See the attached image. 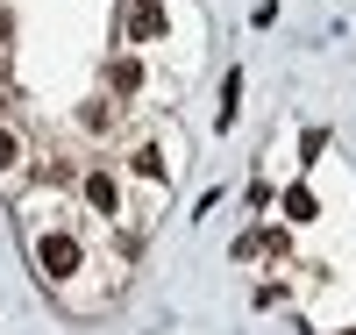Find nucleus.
<instances>
[{
	"mask_svg": "<svg viewBox=\"0 0 356 335\" xmlns=\"http://www.w3.org/2000/svg\"><path fill=\"white\" fill-rule=\"evenodd\" d=\"M285 215H292V221H307V215H314V193H307V186H292V193H285Z\"/></svg>",
	"mask_w": 356,
	"mask_h": 335,
	"instance_id": "7",
	"label": "nucleus"
},
{
	"mask_svg": "<svg viewBox=\"0 0 356 335\" xmlns=\"http://www.w3.org/2000/svg\"><path fill=\"white\" fill-rule=\"evenodd\" d=\"M79 186H86V200H93L100 215H114V207H122V186H114V171H86Z\"/></svg>",
	"mask_w": 356,
	"mask_h": 335,
	"instance_id": "3",
	"label": "nucleus"
},
{
	"mask_svg": "<svg viewBox=\"0 0 356 335\" xmlns=\"http://www.w3.org/2000/svg\"><path fill=\"white\" fill-rule=\"evenodd\" d=\"M86 221H36V271L50 279V293L65 299V307H86L79 286H100V299H114L107 279H93V257H86Z\"/></svg>",
	"mask_w": 356,
	"mask_h": 335,
	"instance_id": "1",
	"label": "nucleus"
},
{
	"mask_svg": "<svg viewBox=\"0 0 356 335\" xmlns=\"http://www.w3.org/2000/svg\"><path fill=\"white\" fill-rule=\"evenodd\" d=\"M235 114H243V72H228V86H221V129H235Z\"/></svg>",
	"mask_w": 356,
	"mask_h": 335,
	"instance_id": "5",
	"label": "nucleus"
},
{
	"mask_svg": "<svg viewBox=\"0 0 356 335\" xmlns=\"http://www.w3.org/2000/svg\"><path fill=\"white\" fill-rule=\"evenodd\" d=\"M15 171H22V136L0 129V178H15Z\"/></svg>",
	"mask_w": 356,
	"mask_h": 335,
	"instance_id": "6",
	"label": "nucleus"
},
{
	"mask_svg": "<svg viewBox=\"0 0 356 335\" xmlns=\"http://www.w3.org/2000/svg\"><path fill=\"white\" fill-rule=\"evenodd\" d=\"M0 36H8V15H0Z\"/></svg>",
	"mask_w": 356,
	"mask_h": 335,
	"instance_id": "9",
	"label": "nucleus"
},
{
	"mask_svg": "<svg viewBox=\"0 0 356 335\" xmlns=\"http://www.w3.org/2000/svg\"><path fill=\"white\" fill-rule=\"evenodd\" d=\"M129 36H136V43L164 36V8H157V0H136V8H129Z\"/></svg>",
	"mask_w": 356,
	"mask_h": 335,
	"instance_id": "2",
	"label": "nucleus"
},
{
	"mask_svg": "<svg viewBox=\"0 0 356 335\" xmlns=\"http://www.w3.org/2000/svg\"><path fill=\"white\" fill-rule=\"evenodd\" d=\"M129 164H136V178L164 186V150H157V143H136V157H129Z\"/></svg>",
	"mask_w": 356,
	"mask_h": 335,
	"instance_id": "4",
	"label": "nucleus"
},
{
	"mask_svg": "<svg viewBox=\"0 0 356 335\" xmlns=\"http://www.w3.org/2000/svg\"><path fill=\"white\" fill-rule=\"evenodd\" d=\"M136 86H143V72H136L129 57H122V65H114V93H136Z\"/></svg>",
	"mask_w": 356,
	"mask_h": 335,
	"instance_id": "8",
	"label": "nucleus"
}]
</instances>
